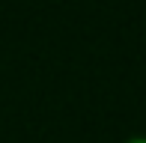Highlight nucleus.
<instances>
[{
	"label": "nucleus",
	"mask_w": 146,
	"mask_h": 143,
	"mask_svg": "<svg viewBox=\"0 0 146 143\" xmlns=\"http://www.w3.org/2000/svg\"><path fill=\"white\" fill-rule=\"evenodd\" d=\"M128 143H146V137H131Z\"/></svg>",
	"instance_id": "1"
}]
</instances>
